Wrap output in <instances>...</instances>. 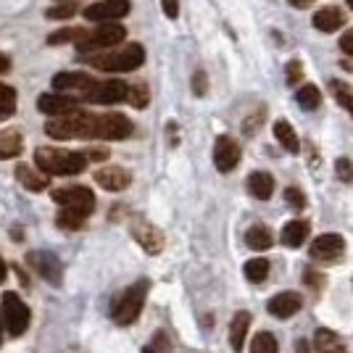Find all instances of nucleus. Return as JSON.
Listing matches in <instances>:
<instances>
[{
	"instance_id": "1",
	"label": "nucleus",
	"mask_w": 353,
	"mask_h": 353,
	"mask_svg": "<svg viewBox=\"0 0 353 353\" xmlns=\"http://www.w3.org/2000/svg\"><path fill=\"white\" fill-rule=\"evenodd\" d=\"M53 201L61 206L56 224L61 230H82L88 216L95 211V195L85 185H72V188H59L53 190Z\"/></svg>"
},
{
	"instance_id": "2",
	"label": "nucleus",
	"mask_w": 353,
	"mask_h": 353,
	"mask_svg": "<svg viewBox=\"0 0 353 353\" xmlns=\"http://www.w3.org/2000/svg\"><path fill=\"white\" fill-rule=\"evenodd\" d=\"M34 163L37 169L50 176H72L82 174L88 169L90 156L77 153V150H59V148H37L34 150Z\"/></svg>"
},
{
	"instance_id": "3",
	"label": "nucleus",
	"mask_w": 353,
	"mask_h": 353,
	"mask_svg": "<svg viewBox=\"0 0 353 353\" xmlns=\"http://www.w3.org/2000/svg\"><path fill=\"white\" fill-rule=\"evenodd\" d=\"M45 134L53 140H95V114L77 108L66 117H53L45 124Z\"/></svg>"
},
{
	"instance_id": "4",
	"label": "nucleus",
	"mask_w": 353,
	"mask_h": 353,
	"mask_svg": "<svg viewBox=\"0 0 353 353\" xmlns=\"http://www.w3.org/2000/svg\"><path fill=\"white\" fill-rule=\"evenodd\" d=\"M88 63L98 72H134L145 63V48L143 45H124L119 50H105V53H92Z\"/></svg>"
},
{
	"instance_id": "5",
	"label": "nucleus",
	"mask_w": 353,
	"mask_h": 353,
	"mask_svg": "<svg viewBox=\"0 0 353 353\" xmlns=\"http://www.w3.org/2000/svg\"><path fill=\"white\" fill-rule=\"evenodd\" d=\"M148 290H150V280L143 277L137 280L134 285H130L124 293H119L111 303V319L119 327H130L134 324V319L143 314V306H145Z\"/></svg>"
},
{
	"instance_id": "6",
	"label": "nucleus",
	"mask_w": 353,
	"mask_h": 353,
	"mask_svg": "<svg viewBox=\"0 0 353 353\" xmlns=\"http://www.w3.org/2000/svg\"><path fill=\"white\" fill-rule=\"evenodd\" d=\"M124 37H127V30L121 24L103 21L101 27L85 32V37L77 43V50L79 53H101L105 48H117L119 43H124Z\"/></svg>"
},
{
	"instance_id": "7",
	"label": "nucleus",
	"mask_w": 353,
	"mask_h": 353,
	"mask_svg": "<svg viewBox=\"0 0 353 353\" xmlns=\"http://www.w3.org/2000/svg\"><path fill=\"white\" fill-rule=\"evenodd\" d=\"M0 311H3V322H6V330H8V335H24L27 332V327H30V306L21 301V295L19 293H3L0 298Z\"/></svg>"
},
{
	"instance_id": "8",
	"label": "nucleus",
	"mask_w": 353,
	"mask_h": 353,
	"mask_svg": "<svg viewBox=\"0 0 353 353\" xmlns=\"http://www.w3.org/2000/svg\"><path fill=\"white\" fill-rule=\"evenodd\" d=\"M134 132L124 114H95V140H127Z\"/></svg>"
},
{
	"instance_id": "9",
	"label": "nucleus",
	"mask_w": 353,
	"mask_h": 353,
	"mask_svg": "<svg viewBox=\"0 0 353 353\" xmlns=\"http://www.w3.org/2000/svg\"><path fill=\"white\" fill-rule=\"evenodd\" d=\"M130 95V85L121 79H105V82H92V88L82 95L85 103H121Z\"/></svg>"
},
{
	"instance_id": "10",
	"label": "nucleus",
	"mask_w": 353,
	"mask_h": 353,
	"mask_svg": "<svg viewBox=\"0 0 353 353\" xmlns=\"http://www.w3.org/2000/svg\"><path fill=\"white\" fill-rule=\"evenodd\" d=\"M27 264H30L45 282H50L53 288H61V282H63V264L59 261L56 253L32 250V253H27Z\"/></svg>"
},
{
	"instance_id": "11",
	"label": "nucleus",
	"mask_w": 353,
	"mask_h": 353,
	"mask_svg": "<svg viewBox=\"0 0 353 353\" xmlns=\"http://www.w3.org/2000/svg\"><path fill=\"white\" fill-rule=\"evenodd\" d=\"M132 11L130 0H101V3H92L88 6L82 14L88 21H119Z\"/></svg>"
},
{
	"instance_id": "12",
	"label": "nucleus",
	"mask_w": 353,
	"mask_h": 353,
	"mask_svg": "<svg viewBox=\"0 0 353 353\" xmlns=\"http://www.w3.org/2000/svg\"><path fill=\"white\" fill-rule=\"evenodd\" d=\"M240 156H243L240 145H237V140H232L230 134H221L219 140L214 143V163H216V169H219L221 174H230L237 163H240Z\"/></svg>"
},
{
	"instance_id": "13",
	"label": "nucleus",
	"mask_w": 353,
	"mask_h": 353,
	"mask_svg": "<svg viewBox=\"0 0 353 353\" xmlns=\"http://www.w3.org/2000/svg\"><path fill=\"white\" fill-rule=\"evenodd\" d=\"M37 108L48 117H66V114L79 108V98L77 95H63V92H45L37 98Z\"/></svg>"
},
{
	"instance_id": "14",
	"label": "nucleus",
	"mask_w": 353,
	"mask_h": 353,
	"mask_svg": "<svg viewBox=\"0 0 353 353\" xmlns=\"http://www.w3.org/2000/svg\"><path fill=\"white\" fill-rule=\"evenodd\" d=\"M343 253H345V240L340 235H319L311 243V259L324 264H335Z\"/></svg>"
},
{
	"instance_id": "15",
	"label": "nucleus",
	"mask_w": 353,
	"mask_h": 353,
	"mask_svg": "<svg viewBox=\"0 0 353 353\" xmlns=\"http://www.w3.org/2000/svg\"><path fill=\"white\" fill-rule=\"evenodd\" d=\"M132 235H134V240L145 248V253H150V256H156V253H161L163 250V232L161 230H156L150 221L134 219L132 221Z\"/></svg>"
},
{
	"instance_id": "16",
	"label": "nucleus",
	"mask_w": 353,
	"mask_h": 353,
	"mask_svg": "<svg viewBox=\"0 0 353 353\" xmlns=\"http://www.w3.org/2000/svg\"><path fill=\"white\" fill-rule=\"evenodd\" d=\"M92 77L85 72H61L53 77V88L59 90V92H77V98L82 101V95L92 88Z\"/></svg>"
},
{
	"instance_id": "17",
	"label": "nucleus",
	"mask_w": 353,
	"mask_h": 353,
	"mask_svg": "<svg viewBox=\"0 0 353 353\" xmlns=\"http://www.w3.org/2000/svg\"><path fill=\"white\" fill-rule=\"evenodd\" d=\"M95 182L108 192H121L132 185V174L124 166H108V169L95 172Z\"/></svg>"
},
{
	"instance_id": "18",
	"label": "nucleus",
	"mask_w": 353,
	"mask_h": 353,
	"mask_svg": "<svg viewBox=\"0 0 353 353\" xmlns=\"http://www.w3.org/2000/svg\"><path fill=\"white\" fill-rule=\"evenodd\" d=\"M303 306V298L298 293H277L269 303H266V309L272 316H277V319H288V316H293L298 314Z\"/></svg>"
},
{
	"instance_id": "19",
	"label": "nucleus",
	"mask_w": 353,
	"mask_h": 353,
	"mask_svg": "<svg viewBox=\"0 0 353 353\" xmlns=\"http://www.w3.org/2000/svg\"><path fill=\"white\" fill-rule=\"evenodd\" d=\"M309 221L306 219H293L288 221L285 227H282V245H288V248H301L306 240H309Z\"/></svg>"
},
{
	"instance_id": "20",
	"label": "nucleus",
	"mask_w": 353,
	"mask_h": 353,
	"mask_svg": "<svg viewBox=\"0 0 353 353\" xmlns=\"http://www.w3.org/2000/svg\"><path fill=\"white\" fill-rule=\"evenodd\" d=\"M16 179L32 192H43V190H48V185H50V174H45V172L40 174V172L30 169L27 163H19V166H16Z\"/></svg>"
},
{
	"instance_id": "21",
	"label": "nucleus",
	"mask_w": 353,
	"mask_h": 353,
	"mask_svg": "<svg viewBox=\"0 0 353 353\" xmlns=\"http://www.w3.org/2000/svg\"><path fill=\"white\" fill-rule=\"evenodd\" d=\"M343 24H345V16H343V11L335 8V6L319 8V11L314 14V27L319 32H338Z\"/></svg>"
},
{
	"instance_id": "22",
	"label": "nucleus",
	"mask_w": 353,
	"mask_h": 353,
	"mask_svg": "<svg viewBox=\"0 0 353 353\" xmlns=\"http://www.w3.org/2000/svg\"><path fill=\"white\" fill-rule=\"evenodd\" d=\"M248 327H250V314L248 311H237L235 316H232V322H230V345H232V351L235 353L243 351V343H245Z\"/></svg>"
},
{
	"instance_id": "23",
	"label": "nucleus",
	"mask_w": 353,
	"mask_h": 353,
	"mask_svg": "<svg viewBox=\"0 0 353 353\" xmlns=\"http://www.w3.org/2000/svg\"><path fill=\"white\" fill-rule=\"evenodd\" d=\"M248 192L253 198H259V201L272 198V192H274V176L266 174V172H253L248 176Z\"/></svg>"
},
{
	"instance_id": "24",
	"label": "nucleus",
	"mask_w": 353,
	"mask_h": 353,
	"mask_svg": "<svg viewBox=\"0 0 353 353\" xmlns=\"http://www.w3.org/2000/svg\"><path fill=\"white\" fill-rule=\"evenodd\" d=\"M314 345H316V353H348L345 343H343L338 332H332V330H316Z\"/></svg>"
},
{
	"instance_id": "25",
	"label": "nucleus",
	"mask_w": 353,
	"mask_h": 353,
	"mask_svg": "<svg viewBox=\"0 0 353 353\" xmlns=\"http://www.w3.org/2000/svg\"><path fill=\"white\" fill-rule=\"evenodd\" d=\"M24 150V140H21V132L19 130H6L0 132V159H16L19 153Z\"/></svg>"
},
{
	"instance_id": "26",
	"label": "nucleus",
	"mask_w": 353,
	"mask_h": 353,
	"mask_svg": "<svg viewBox=\"0 0 353 353\" xmlns=\"http://www.w3.org/2000/svg\"><path fill=\"white\" fill-rule=\"evenodd\" d=\"M274 137H277V143H280L288 153H298L301 150V143H298V134H295V130L290 127V121H285V119H280L277 124H274Z\"/></svg>"
},
{
	"instance_id": "27",
	"label": "nucleus",
	"mask_w": 353,
	"mask_h": 353,
	"mask_svg": "<svg viewBox=\"0 0 353 353\" xmlns=\"http://www.w3.org/2000/svg\"><path fill=\"white\" fill-rule=\"evenodd\" d=\"M272 243H274V237H272V232H269L266 227H261V224L250 227L248 232H245V245L253 250H269Z\"/></svg>"
},
{
	"instance_id": "28",
	"label": "nucleus",
	"mask_w": 353,
	"mask_h": 353,
	"mask_svg": "<svg viewBox=\"0 0 353 353\" xmlns=\"http://www.w3.org/2000/svg\"><path fill=\"white\" fill-rule=\"evenodd\" d=\"M295 101L301 108H306V111H316L319 105H322V92L316 85H303V88L295 92Z\"/></svg>"
},
{
	"instance_id": "29",
	"label": "nucleus",
	"mask_w": 353,
	"mask_h": 353,
	"mask_svg": "<svg viewBox=\"0 0 353 353\" xmlns=\"http://www.w3.org/2000/svg\"><path fill=\"white\" fill-rule=\"evenodd\" d=\"M85 32L88 30H79V27H63L59 32H50L48 34V43L50 45H63V43H79L82 37H85Z\"/></svg>"
},
{
	"instance_id": "30",
	"label": "nucleus",
	"mask_w": 353,
	"mask_h": 353,
	"mask_svg": "<svg viewBox=\"0 0 353 353\" xmlns=\"http://www.w3.org/2000/svg\"><path fill=\"white\" fill-rule=\"evenodd\" d=\"M250 353H280L277 338L272 332H259L256 338L250 340Z\"/></svg>"
},
{
	"instance_id": "31",
	"label": "nucleus",
	"mask_w": 353,
	"mask_h": 353,
	"mask_svg": "<svg viewBox=\"0 0 353 353\" xmlns=\"http://www.w3.org/2000/svg\"><path fill=\"white\" fill-rule=\"evenodd\" d=\"M16 114V90L8 85H0V121L11 119Z\"/></svg>"
},
{
	"instance_id": "32",
	"label": "nucleus",
	"mask_w": 353,
	"mask_h": 353,
	"mask_svg": "<svg viewBox=\"0 0 353 353\" xmlns=\"http://www.w3.org/2000/svg\"><path fill=\"white\" fill-rule=\"evenodd\" d=\"M330 90H332L335 101H338V103L353 117V90L348 88V85H343L340 79H332V82H330Z\"/></svg>"
},
{
	"instance_id": "33",
	"label": "nucleus",
	"mask_w": 353,
	"mask_h": 353,
	"mask_svg": "<svg viewBox=\"0 0 353 353\" xmlns=\"http://www.w3.org/2000/svg\"><path fill=\"white\" fill-rule=\"evenodd\" d=\"M245 277L248 282H264L269 277V261L266 259H250L248 264H245Z\"/></svg>"
},
{
	"instance_id": "34",
	"label": "nucleus",
	"mask_w": 353,
	"mask_h": 353,
	"mask_svg": "<svg viewBox=\"0 0 353 353\" xmlns=\"http://www.w3.org/2000/svg\"><path fill=\"white\" fill-rule=\"evenodd\" d=\"M127 101L134 105V108H145L148 101H150V92H148V85L145 82H137V85H130V95H127Z\"/></svg>"
},
{
	"instance_id": "35",
	"label": "nucleus",
	"mask_w": 353,
	"mask_h": 353,
	"mask_svg": "<svg viewBox=\"0 0 353 353\" xmlns=\"http://www.w3.org/2000/svg\"><path fill=\"white\" fill-rule=\"evenodd\" d=\"M335 174H338V179L340 182H353V163H351V159H338L335 161Z\"/></svg>"
},
{
	"instance_id": "36",
	"label": "nucleus",
	"mask_w": 353,
	"mask_h": 353,
	"mask_svg": "<svg viewBox=\"0 0 353 353\" xmlns=\"http://www.w3.org/2000/svg\"><path fill=\"white\" fill-rule=\"evenodd\" d=\"M285 201H288L295 211H303V208H306V195L298 190V188H288V190H285Z\"/></svg>"
},
{
	"instance_id": "37",
	"label": "nucleus",
	"mask_w": 353,
	"mask_h": 353,
	"mask_svg": "<svg viewBox=\"0 0 353 353\" xmlns=\"http://www.w3.org/2000/svg\"><path fill=\"white\" fill-rule=\"evenodd\" d=\"M79 8L74 6V3H63V6H59V8H48V19H72L74 14H77Z\"/></svg>"
},
{
	"instance_id": "38",
	"label": "nucleus",
	"mask_w": 353,
	"mask_h": 353,
	"mask_svg": "<svg viewBox=\"0 0 353 353\" xmlns=\"http://www.w3.org/2000/svg\"><path fill=\"white\" fill-rule=\"evenodd\" d=\"M285 77H288V85H298V82L303 79V66H301V61H290Z\"/></svg>"
},
{
	"instance_id": "39",
	"label": "nucleus",
	"mask_w": 353,
	"mask_h": 353,
	"mask_svg": "<svg viewBox=\"0 0 353 353\" xmlns=\"http://www.w3.org/2000/svg\"><path fill=\"white\" fill-rule=\"evenodd\" d=\"M192 92L195 95H206V74L203 72H198L192 77Z\"/></svg>"
},
{
	"instance_id": "40",
	"label": "nucleus",
	"mask_w": 353,
	"mask_h": 353,
	"mask_svg": "<svg viewBox=\"0 0 353 353\" xmlns=\"http://www.w3.org/2000/svg\"><path fill=\"white\" fill-rule=\"evenodd\" d=\"M340 50H343L345 56H351V59H353V30L345 32V34L340 37Z\"/></svg>"
},
{
	"instance_id": "41",
	"label": "nucleus",
	"mask_w": 353,
	"mask_h": 353,
	"mask_svg": "<svg viewBox=\"0 0 353 353\" xmlns=\"http://www.w3.org/2000/svg\"><path fill=\"white\" fill-rule=\"evenodd\" d=\"M161 6H163V14L169 16V19L179 16V0H161Z\"/></svg>"
},
{
	"instance_id": "42",
	"label": "nucleus",
	"mask_w": 353,
	"mask_h": 353,
	"mask_svg": "<svg viewBox=\"0 0 353 353\" xmlns=\"http://www.w3.org/2000/svg\"><path fill=\"white\" fill-rule=\"evenodd\" d=\"M306 285H311V288H322V274H316V272H306Z\"/></svg>"
},
{
	"instance_id": "43",
	"label": "nucleus",
	"mask_w": 353,
	"mask_h": 353,
	"mask_svg": "<svg viewBox=\"0 0 353 353\" xmlns=\"http://www.w3.org/2000/svg\"><path fill=\"white\" fill-rule=\"evenodd\" d=\"M90 161H103V159H108V153L105 150H88Z\"/></svg>"
},
{
	"instance_id": "44",
	"label": "nucleus",
	"mask_w": 353,
	"mask_h": 353,
	"mask_svg": "<svg viewBox=\"0 0 353 353\" xmlns=\"http://www.w3.org/2000/svg\"><path fill=\"white\" fill-rule=\"evenodd\" d=\"M6 72H11V59L0 53V74H6Z\"/></svg>"
},
{
	"instance_id": "45",
	"label": "nucleus",
	"mask_w": 353,
	"mask_h": 353,
	"mask_svg": "<svg viewBox=\"0 0 353 353\" xmlns=\"http://www.w3.org/2000/svg\"><path fill=\"white\" fill-rule=\"evenodd\" d=\"M293 8H309V6H314V0H288Z\"/></svg>"
},
{
	"instance_id": "46",
	"label": "nucleus",
	"mask_w": 353,
	"mask_h": 353,
	"mask_svg": "<svg viewBox=\"0 0 353 353\" xmlns=\"http://www.w3.org/2000/svg\"><path fill=\"white\" fill-rule=\"evenodd\" d=\"M295 353H311L309 343H306V340H298V343H295Z\"/></svg>"
},
{
	"instance_id": "47",
	"label": "nucleus",
	"mask_w": 353,
	"mask_h": 353,
	"mask_svg": "<svg viewBox=\"0 0 353 353\" xmlns=\"http://www.w3.org/2000/svg\"><path fill=\"white\" fill-rule=\"evenodd\" d=\"M6 274H8V266H6V261L0 259V282L6 280Z\"/></svg>"
},
{
	"instance_id": "48",
	"label": "nucleus",
	"mask_w": 353,
	"mask_h": 353,
	"mask_svg": "<svg viewBox=\"0 0 353 353\" xmlns=\"http://www.w3.org/2000/svg\"><path fill=\"white\" fill-rule=\"evenodd\" d=\"M3 332H6V322H3V311H0V345H3Z\"/></svg>"
},
{
	"instance_id": "49",
	"label": "nucleus",
	"mask_w": 353,
	"mask_h": 353,
	"mask_svg": "<svg viewBox=\"0 0 353 353\" xmlns=\"http://www.w3.org/2000/svg\"><path fill=\"white\" fill-rule=\"evenodd\" d=\"M143 353H161V351H156L153 345H145V348H143Z\"/></svg>"
},
{
	"instance_id": "50",
	"label": "nucleus",
	"mask_w": 353,
	"mask_h": 353,
	"mask_svg": "<svg viewBox=\"0 0 353 353\" xmlns=\"http://www.w3.org/2000/svg\"><path fill=\"white\" fill-rule=\"evenodd\" d=\"M348 6H351V11H353V0H348Z\"/></svg>"
}]
</instances>
